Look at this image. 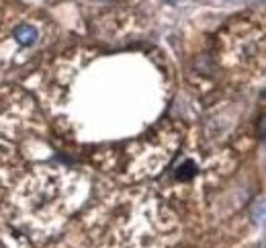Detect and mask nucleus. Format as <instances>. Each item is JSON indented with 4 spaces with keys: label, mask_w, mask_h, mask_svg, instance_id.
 I'll list each match as a JSON object with an SVG mask.
<instances>
[{
    "label": "nucleus",
    "mask_w": 266,
    "mask_h": 248,
    "mask_svg": "<svg viewBox=\"0 0 266 248\" xmlns=\"http://www.w3.org/2000/svg\"><path fill=\"white\" fill-rule=\"evenodd\" d=\"M15 37L21 45H33L39 37V31L33 27V25H19L15 29Z\"/></svg>",
    "instance_id": "f257e3e1"
},
{
    "label": "nucleus",
    "mask_w": 266,
    "mask_h": 248,
    "mask_svg": "<svg viewBox=\"0 0 266 248\" xmlns=\"http://www.w3.org/2000/svg\"><path fill=\"white\" fill-rule=\"evenodd\" d=\"M252 222L258 226H266V201H260L252 209Z\"/></svg>",
    "instance_id": "f03ea898"
},
{
    "label": "nucleus",
    "mask_w": 266,
    "mask_h": 248,
    "mask_svg": "<svg viewBox=\"0 0 266 248\" xmlns=\"http://www.w3.org/2000/svg\"><path fill=\"white\" fill-rule=\"evenodd\" d=\"M195 172H197V166H195V162H184L178 170H176V176L180 179V181H188L191 176H195Z\"/></svg>",
    "instance_id": "7ed1b4c3"
},
{
    "label": "nucleus",
    "mask_w": 266,
    "mask_h": 248,
    "mask_svg": "<svg viewBox=\"0 0 266 248\" xmlns=\"http://www.w3.org/2000/svg\"><path fill=\"white\" fill-rule=\"evenodd\" d=\"M260 135H262V137H266V117H262V119H260Z\"/></svg>",
    "instance_id": "20e7f679"
}]
</instances>
